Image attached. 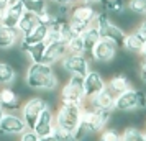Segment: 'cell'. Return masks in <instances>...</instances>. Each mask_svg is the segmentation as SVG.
Here are the masks:
<instances>
[{"label":"cell","mask_w":146,"mask_h":141,"mask_svg":"<svg viewBox=\"0 0 146 141\" xmlns=\"http://www.w3.org/2000/svg\"><path fill=\"white\" fill-rule=\"evenodd\" d=\"M48 30H49L48 25H44V23H38V25H36V26H35L28 34H25V36H21L20 38L21 49H25L27 46H31V44H36V43H43V41H46Z\"/></svg>","instance_id":"cell-14"},{"label":"cell","mask_w":146,"mask_h":141,"mask_svg":"<svg viewBox=\"0 0 146 141\" xmlns=\"http://www.w3.org/2000/svg\"><path fill=\"white\" fill-rule=\"evenodd\" d=\"M95 8L87 3H72L69 8V20L77 21V23H84V25H92L94 18H95Z\"/></svg>","instance_id":"cell-9"},{"label":"cell","mask_w":146,"mask_h":141,"mask_svg":"<svg viewBox=\"0 0 146 141\" xmlns=\"http://www.w3.org/2000/svg\"><path fill=\"white\" fill-rule=\"evenodd\" d=\"M67 54H86L84 43L80 36H72L67 41Z\"/></svg>","instance_id":"cell-26"},{"label":"cell","mask_w":146,"mask_h":141,"mask_svg":"<svg viewBox=\"0 0 146 141\" xmlns=\"http://www.w3.org/2000/svg\"><path fill=\"white\" fill-rule=\"evenodd\" d=\"M107 84L104 81V77L100 72L97 71H89L84 77V95H86V100L94 97L95 94H99L102 89L105 87Z\"/></svg>","instance_id":"cell-12"},{"label":"cell","mask_w":146,"mask_h":141,"mask_svg":"<svg viewBox=\"0 0 146 141\" xmlns=\"http://www.w3.org/2000/svg\"><path fill=\"white\" fill-rule=\"evenodd\" d=\"M107 87L112 90L113 94H115V97L120 94H123V92H126L128 89H131V84H130V81L126 79L125 75H113L112 79H110V82H108V85Z\"/></svg>","instance_id":"cell-22"},{"label":"cell","mask_w":146,"mask_h":141,"mask_svg":"<svg viewBox=\"0 0 146 141\" xmlns=\"http://www.w3.org/2000/svg\"><path fill=\"white\" fill-rule=\"evenodd\" d=\"M46 107H48L46 100L41 99V97H33V99H30V100L25 102V105L21 107V118H23V121H25L27 128L33 130V126H35V123H36V120H38L40 113Z\"/></svg>","instance_id":"cell-6"},{"label":"cell","mask_w":146,"mask_h":141,"mask_svg":"<svg viewBox=\"0 0 146 141\" xmlns=\"http://www.w3.org/2000/svg\"><path fill=\"white\" fill-rule=\"evenodd\" d=\"M136 30H138L139 33H143V34L146 36V18H145L143 21H141V25H139V26L136 28Z\"/></svg>","instance_id":"cell-34"},{"label":"cell","mask_w":146,"mask_h":141,"mask_svg":"<svg viewBox=\"0 0 146 141\" xmlns=\"http://www.w3.org/2000/svg\"><path fill=\"white\" fill-rule=\"evenodd\" d=\"M139 54H141L143 58H146V41H145V44H143V48H141V51H139Z\"/></svg>","instance_id":"cell-40"},{"label":"cell","mask_w":146,"mask_h":141,"mask_svg":"<svg viewBox=\"0 0 146 141\" xmlns=\"http://www.w3.org/2000/svg\"><path fill=\"white\" fill-rule=\"evenodd\" d=\"M84 105H87L90 108H97V110H108V112H112L113 105H115V94L105 85L99 94H95L94 97L87 99L84 102Z\"/></svg>","instance_id":"cell-8"},{"label":"cell","mask_w":146,"mask_h":141,"mask_svg":"<svg viewBox=\"0 0 146 141\" xmlns=\"http://www.w3.org/2000/svg\"><path fill=\"white\" fill-rule=\"evenodd\" d=\"M15 77H17V72L15 69L8 62H3L0 61V85H10L15 82Z\"/></svg>","instance_id":"cell-23"},{"label":"cell","mask_w":146,"mask_h":141,"mask_svg":"<svg viewBox=\"0 0 146 141\" xmlns=\"http://www.w3.org/2000/svg\"><path fill=\"white\" fill-rule=\"evenodd\" d=\"M145 41H146L145 34L139 33L138 30H135V31H130V33L125 34V40H123V44H121V46L125 48L126 51H130V53L139 54L141 48L145 44Z\"/></svg>","instance_id":"cell-18"},{"label":"cell","mask_w":146,"mask_h":141,"mask_svg":"<svg viewBox=\"0 0 146 141\" xmlns=\"http://www.w3.org/2000/svg\"><path fill=\"white\" fill-rule=\"evenodd\" d=\"M53 128H54V115L46 107L40 113V117H38V120H36V123H35V126H33V131L40 138H43V136H48V134L53 133Z\"/></svg>","instance_id":"cell-13"},{"label":"cell","mask_w":146,"mask_h":141,"mask_svg":"<svg viewBox=\"0 0 146 141\" xmlns=\"http://www.w3.org/2000/svg\"><path fill=\"white\" fill-rule=\"evenodd\" d=\"M66 54H67V43L66 41H51V43H46V49H44V54H43L41 62L53 66L54 62H59Z\"/></svg>","instance_id":"cell-10"},{"label":"cell","mask_w":146,"mask_h":141,"mask_svg":"<svg viewBox=\"0 0 146 141\" xmlns=\"http://www.w3.org/2000/svg\"><path fill=\"white\" fill-rule=\"evenodd\" d=\"M56 125L72 133L80 125V107L61 103V107L58 108V113H56Z\"/></svg>","instance_id":"cell-4"},{"label":"cell","mask_w":146,"mask_h":141,"mask_svg":"<svg viewBox=\"0 0 146 141\" xmlns=\"http://www.w3.org/2000/svg\"><path fill=\"white\" fill-rule=\"evenodd\" d=\"M126 10H130L133 15H146V0H128Z\"/></svg>","instance_id":"cell-28"},{"label":"cell","mask_w":146,"mask_h":141,"mask_svg":"<svg viewBox=\"0 0 146 141\" xmlns=\"http://www.w3.org/2000/svg\"><path fill=\"white\" fill-rule=\"evenodd\" d=\"M27 85L38 90H53L58 87V77L54 74L51 64L43 62H31V66L27 71Z\"/></svg>","instance_id":"cell-1"},{"label":"cell","mask_w":146,"mask_h":141,"mask_svg":"<svg viewBox=\"0 0 146 141\" xmlns=\"http://www.w3.org/2000/svg\"><path fill=\"white\" fill-rule=\"evenodd\" d=\"M27 130V125L21 117L13 113H7L0 118V131L7 134H21Z\"/></svg>","instance_id":"cell-11"},{"label":"cell","mask_w":146,"mask_h":141,"mask_svg":"<svg viewBox=\"0 0 146 141\" xmlns=\"http://www.w3.org/2000/svg\"><path fill=\"white\" fill-rule=\"evenodd\" d=\"M139 77H141V81L146 84V69L145 67H141V71H139Z\"/></svg>","instance_id":"cell-37"},{"label":"cell","mask_w":146,"mask_h":141,"mask_svg":"<svg viewBox=\"0 0 146 141\" xmlns=\"http://www.w3.org/2000/svg\"><path fill=\"white\" fill-rule=\"evenodd\" d=\"M80 38H82V43H84V49H86V54H90V51L94 49V46L97 44V41L102 38L99 33V30L95 25H90V26L87 28L84 33L80 34Z\"/></svg>","instance_id":"cell-21"},{"label":"cell","mask_w":146,"mask_h":141,"mask_svg":"<svg viewBox=\"0 0 146 141\" xmlns=\"http://www.w3.org/2000/svg\"><path fill=\"white\" fill-rule=\"evenodd\" d=\"M23 3V8L27 12H31V13L40 15L48 5V0H21Z\"/></svg>","instance_id":"cell-25"},{"label":"cell","mask_w":146,"mask_h":141,"mask_svg":"<svg viewBox=\"0 0 146 141\" xmlns=\"http://www.w3.org/2000/svg\"><path fill=\"white\" fill-rule=\"evenodd\" d=\"M117 48L118 46L113 41L107 40V38H100L97 44L94 46V49L90 51V56L97 62H110L117 54Z\"/></svg>","instance_id":"cell-7"},{"label":"cell","mask_w":146,"mask_h":141,"mask_svg":"<svg viewBox=\"0 0 146 141\" xmlns=\"http://www.w3.org/2000/svg\"><path fill=\"white\" fill-rule=\"evenodd\" d=\"M118 112H131L136 108V90L135 89H128L126 92L120 94L115 97V105Z\"/></svg>","instance_id":"cell-16"},{"label":"cell","mask_w":146,"mask_h":141,"mask_svg":"<svg viewBox=\"0 0 146 141\" xmlns=\"http://www.w3.org/2000/svg\"><path fill=\"white\" fill-rule=\"evenodd\" d=\"M110 120V112L108 110H97L90 108L87 105L80 107V123H84L89 133H99L102 131L105 125Z\"/></svg>","instance_id":"cell-3"},{"label":"cell","mask_w":146,"mask_h":141,"mask_svg":"<svg viewBox=\"0 0 146 141\" xmlns=\"http://www.w3.org/2000/svg\"><path fill=\"white\" fill-rule=\"evenodd\" d=\"M86 102L84 95V77L79 75H69V81L61 89V103L77 105L82 107Z\"/></svg>","instance_id":"cell-2"},{"label":"cell","mask_w":146,"mask_h":141,"mask_svg":"<svg viewBox=\"0 0 146 141\" xmlns=\"http://www.w3.org/2000/svg\"><path fill=\"white\" fill-rule=\"evenodd\" d=\"M51 134H53L58 141H76L74 140V134L71 133V131H67V130H64V128L58 126L56 123H54V128H53V133Z\"/></svg>","instance_id":"cell-29"},{"label":"cell","mask_w":146,"mask_h":141,"mask_svg":"<svg viewBox=\"0 0 146 141\" xmlns=\"http://www.w3.org/2000/svg\"><path fill=\"white\" fill-rule=\"evenodd\" d=\"M44 49H46V41H43V43H36V44H31V46H27L25 49H21V51L27 53L33 62H41L43 54H44Z\"/></svg>","instance_id":"cell-24"},{"label":"cell","mask_w":146,"mask_h":141,"mask_svg":"<svg viewBox=\"0 0 146 141\" xmlns=\"http://www.w3.org/2000/svg\"><path fill=\"white\" fill-rule=\"evenodd\" d=\"M25 12L23 8V3L18 2V3H13V5H8L5 10H3V18H2V23L7 25L10 28H17V23L20 20L21 13Z\"/></svg>","instance_id":"cell-19"},{"label":"cell","mask_w":146,"mask_h":141,"mask_svg":"<svg viewBox=\"0 0 146 141\" xmlns=\"http://www.w3.org/2000/svg\"><path fill=\"white\" fill-rule=\"evenodd\" d=\"M136 108H146V92L136 90Z\"/></svg>","instance_id":"cell-33"},{"label":"cell","mask_w":146,"mask_h":141,"mask_svg":"<svg viewBox=\"0 0 146 141\" xmlns=\"http://www.w3.org/2000/svg\"><path fill=\"white\" fill-rule=\"evenodd\" d=\"M97 2H100V0H80V3H87V5H94Z\"/></svg>","instance_id":"cell-38"},{"label":"cell","mask_w":146,"mask_h":141,"mask_svg":"<svg viewBox=\"0 0 146 141\" xmlns=\"http://www.w3.org/2000/svg\"><path fill=\"white\" fill-rule=\"evenodd\" d=\"M145 136H146V133H145Z\"/></svg>","instance_id":"cell-44"},{"label":"cell","mask_w":146,"mask_h":141,"mask_svg":"<svg viewBox=\"0 0 146 141\" xmlns=\"http://www.w3.org/2000/svg\"><path fill=\"white\" fill-rule=\"evenodd\" d=\"M121 141H146V136L139 130L130 126L121 133Z\"/></svg>","instance_id":"cell-27"},{"label":"cell","mask_w":146,"mask_h":141,"mask_svg":"<svg viewBox=\"0 0 146 141\" xmlns=\"http://www.w3.org/2000/svg\"><path fill=\"white\" fill-rule=\"evenodd\" d=\"M21 34L17 28H10L0 21V49H8L13 48L20 41Z\"/></svg>","instance_id":"cell-15"},{"label":"cell","mask_w":146,"mask_h":141,"mask_svg":"<svg viewBox=\"0 0 146 141\" xmlns=\"http://www.w3.org/2000/svg\"><path fill=\"white\" fill-rule=\"evenodd\" d=\"M100 141H121V134L113 128H104L100 133Z\"/></svg>","instance_id":"cell-30"},{"label":"cell","mask_w":146,"mask_h":141,"mask_svg":"<svg viewBox=\"0 0 146 141\" xmlns=\"http://www.w3.org/2000/svg\"><path fill=\"white\" fill-rule=\"evenodd\" d=\"M87 133H89V131H87L86 125H84V123H80L79 126H77V128H76V130L72 131L74 140H76V141H80V140H82V138H84V136H86Z\"/></svg>","instance_id":"cell-31"},{"label":"cell","mask_w":146,"mask_h":141,"mask_svg":"<svg viewBox=\"0 0 146 141\" xmlns=\"http://www.w3.org/2000/svg\"><path fill=\"white\" fill-rule=\"evenodd\" d=\"M51 2H54L56 5H71L69 0H51Z\"/></svg>","instance_id":"cell-36"},{"label":"cell","mask_w":146,"mask_h":141,"mask_svg":"<svg viewBox=\"0 0 146 141\" xmlns=\"http://www.w3.org/2000/svg\"><path fill=\"white\" fill-rule=\"evenodd\" d=\"M21 141H40V136L35 133L33 130L27 128V130L21 133Z\"/></svg>","instance_id":"cell-32"},{"label":"cell","mask_w":146,"mask_h":141,"mask_svg":"<svg viewBox=\"0 0 146 141\" xmlns=\"http://www.w3.org/2000/svg\"><path fill=\"white\" fill-rule=\"evenodd\" d=\"M2 18H3V8H0V21H2Z\"/></svg>","instance_id":"cell-42"},{"label":"cell","mask_w":146,"mask_h":141,"mask_svg":"<svg viewBox=\"0 0 146 141\" xmlns=\"http://www.w3.org/2000/svg\"><path fill=\"white\" fill-rule=\"evenodd\" d=\"M7 5H8V0H0V8H7Z\"/></svg>","instance_id":"cell-39"},{"label":"cell","mask_w":146,"mask_h":141,"mask_svg":"<svg viewBox=\"0 0 146 141\" xmlns=\"http://www.w3.org/2000/svg\"><path fill=\"white\" fill-rule=\"evenodd\" d=\"M40 141H58V140L54 138L53 134H48V136H43V138H40Z\"/></svg>","instance_id":"cell-35"},{"label":"cell","mask_w":146,"mask_h":141,"mask_svg":"<svg viewBox=\"0 0 146 141\" xmlns=\"http://www.w3.org/2000/svg\"><path fill=\"white\" fill-rule=\"evenodd\" d=\"M38 23H40V20H38V15L25 10V12L21 13L18 23H17V30L20 31L21 36H25V34L30 33V31H31V30L38 25Z\"/></svg>","instance_id":"cell-20"},{"label":"cell","mask_w":146,"mask_h":141,"mask_svg":"<svg viewBox=\"0 0 146 141\" xmlns=\"http://www.w3.org/2000/svg\"><path fill=\"white\" fill-rule=\"evenodd\" d=\"M59 62L69 75L86 77V74L90 71L89 59L86 58V54H66Z\"/></svg>","instance_id":"cell-5"},{"label":"cell","mask_w":146,"mask_h":141,"mask_svg":"<svg viewBox=\"0 0 146 141\" xmlns=\"http://www.w3.org/2000/svg\"><path fill=\"white\" fill-rule=\"evenodd\" d=\"M80 0H69V3H71V5H72V3H79Z\"/></svg>","instance_id":"cell-43"},{"label":"cell","mask_w":146,"mask_h":141,"mask_svg":"<svg viewBox=\"0 0 146 141\" xmlns=\"http://www.w3.org/2000/svg\"><path fill=\"white\" fill-rule=\"evenodd\" d=\"M0 105L5 112H15L20 108V99L10 87L2 85L0 87Z\"/></svg>","instance_id":"cell-17"},{"label":"cell","mask_w":146,"mask_h":141,"mask_svg":"<svg viewBox=\"0 0 146 141\" xmlns=\"http://www.w3.org/2000/svg\"><path fill=\"white\" fill-rule=\"evenodd\" d=\"M3 115H5V110H3V108H2V105H0V118H2V117H3Z\"/></svg>","instance_id":"cell-41"}]
</instances>
